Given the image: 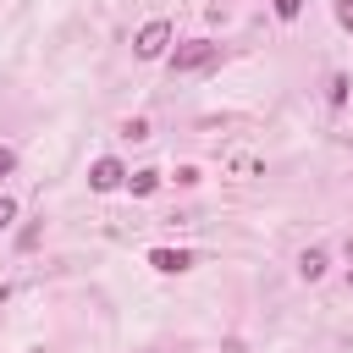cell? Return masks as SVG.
<instances>
[{
	"label": "cell",
	"instance_id": "obj_1",
	"mask_svg": "<svg viewBox=\"0 0 353 353\" xmlns=\"http://www.w3.org/2000/svg\"><path fill=\"white\" fill-rule=\"evenodd\" d=\"M221 61V44L215 39H188L171 50V77H193V72H210Z\"/></svg>",
	"mask_w": 353,
	"mask_h": 353
},
{
	"label": "cell",
	"instance_id": "obj_2",
	"mask_svg": "<svg viewBox=\"0 0 353 353\" xmlns=\"http://www.w3.org/2000/svg\"><path fill=\"white\" fill-rule=\"evenodd\" d=\"M132 50H138L143 61H160V55L171 50V22H160V17H154V22H143V28H138V39H132Z\"/></svg>",
	"mask_w": 353,
	"mask_h": 353
},
{
	"label": "cell",
	"instance_id": "obj_3",
	"mask_svg": "<svg viewBox=\"0 0 353 353\" xmlns=\"http://www.w3.org/2000/svg\"><path fill=\"white\" fill-rule=\"evenodd\" d=\"M121 182H127V165H121L116 154H99V160L88 165V188H94V193H116Z\"/></svg>",
	"mask_w": 353,
	"mask_h": 353
},
{
	"label": "cell",
	"instance_id": "obj_4",
	"mask_svg": "<svg viewBox=\"0 0 353 353\" xmlns=\"http://www.w3.org/2000/svg\"><path fill=\"white\" fill-rule=\"evenodd\" d=\"M149 265L165 270V276H182V270L193 265V254H188V248H149Z\"/></svg>",
	"mask_w": 353,
	"mask_h": 353
},
{
	"label": "cell",
	"instance_id": "obj_5",
	"mask_svg": "<svg viewBox=\"0 0 353 353\" xmlns=\"http://www.w3.org/2000/svg\"><path fill=\"white\" fill-rule=\"evenodd\" d=\"M127 188H132L138 199H149V193L160 188V171H154V165H143V171H132V176H127Z\"/></svg>",
	"mask_w": 353,
	"mask_h": 353
},
{
	"label": "cell",
	"instance_id": "obj_6",
	"mask_svg": "<svg viewBox=\"0 0 353 353\" xmlns=\"http://www.w3.org/2000/svg\"><path fill=\"white\" fill-rule=\"evenodd\" d=\"M298 270H303V281H320V276H325V248H309V254L298 259Z\"/></svg>",
	"mask_w": 353,
	"mask_h": 353
},
{
	"label": "cell",
	"instance_id": "obj_7",
	"mask_svg": "<svg viewBox=\"0 0 353 353\" xmlns=\"http://www.w3.org/2000/svg\"><path fill=\"white\" fill-rule=\"evenodd\" d=\"M270 6H276V17H281V22H292V17L303 11V0H270Z\"/></svg>",
	"mask_w": 353,
	"mask_h": 353
},
{
	"label": "cell",
	"instance_id": "obj_8",
	"mask_svg": "<svg viewBox=\"0 0 353 353\" xmlns=\"http://www.w3.org/2000/svg\"><path fill=\"white\" fill-rule=\"evenodd\" d=\"M331 105H347V77H342V72L331 77Z\"/></svg>",
	"mask_w": 353,
	"mask_h": 353
},
{
	"label": "cell",
	"instance_id": "obj_9",
	"mask_svg": "<svg viewBox=\"0 0 353 353\" xmlns=\"http://www.w3.org/2000/svg\"><path fill=\"white\" fill-rule=\"evenodd\" d=\"M121 132H127V138H149V121H143V116H132V121H127Z\"/></svg>",
	"mask_w": 353,
	"mask_h": 353
},
{
	"label": "cell",
	"instance_id": "obj_10",
	"mask_svg": "<svg viewBox=\"0 0 353 353\" xmlns=\"http://www.w3.org/2000/svg\"><path fill=\"white\" fill-rule=\"evenodd\" d=\"M336 22H342V28L353 33V0H336Z\"/></svg>",
	"mask_w": 353,
	"mask_h": 353
},
{
	"label": "cell",
	"instance_id": "obj_11",
	"mask_svg": "<svg viewBox=\"0 0 353 353\" xmlns=\"http://www.w3.org/2000/svg\"><path fill=\"white\" fill-rule=\"evenodd\" d=\"M11 171H17V154H11L6 143H0V176H11Z\"/></svg>",
	"mask_w": 353,
	"mask_h": 353
},
{
	"label": "cell",
	"instance_id": "obj_12",
	"mask_svg": "<svg viewBox=\"0 0 353 353\" xmlns=\"http://www.w3.org/2000/svg\"><path fill=\"white\" fill-rule=\"evenodd\" d=\"M11 221H17V204H11V199H0V232H6Z\"/></svg>",
	"mask_w": 353,
	"mask_h": 353
}]
</instances>
